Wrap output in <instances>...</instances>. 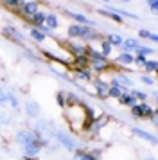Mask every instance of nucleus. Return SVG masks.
Segmentation results:
<instances>
[{
  "label": "nucleus",
  "mask_w": 158,
  "mask_h": 160,
  "mask_svg": "<svg viewBox=\"0 0 158 160\" xmlns=\"http://www.w3.org/2000/svg\"><path fill=\"white\" fill-rule=\"evenodd\" d=\"M149 8H151V11H153V13H156V9H158V2H156V0H151V2H149Z\"/></svg>",
  "instance_id": "obj_35"
},
{
  "label": "nucleus",
  "mask_w": 158,
  "mask_h": 160,
  "mask_svg": "<svg viewBox=\"0 0 158 160\" xmlns=\"http://www.w3.org/2000/svg\"><path fill=\"white\" fill-rule=\"evenodd\" d=\"M110 52H111V45L108 43L106 40H101V54H102L104 58H108Z\"/></svg>",
  "instance_id": "obj_22"
},
{
  "label": "nucleus",
  "mask_w": 158,
  "mask_h": 160,
  "mask_svg": "<svg viewBox=\"0 0 158 160\" xmlns=\"http://www.w3.org/2000/svg\"><path fill=\"white\" fill-rule=\"evenodd\" d=\"M122 95V88L119 87H110V90H108V97H115V99H119Z\"/></svg>",
  "instance_id": "obj_26"
},
{
  "label": "nucleus",
  "mask_w": 158,
  "mask_h": 160,
  "mask_svg": "<svg viewBox=\"0 0 158 160\" xmlns=\"http://www.w3.org/2000/svg\"><path fill=\"white\" fill-rule=\"evenodd\" d=\"M129 94H131L133 97H135V101L138 99V101H142V102H144L146 99H147V94H144V92H138V90H131Z\"/></svg>",
  "instance_id": "obj_28"
},
{
  "label": "nucleus",
  "mask_w": 158,
  "mask_h": 160,
  "mask_svg": "<svg viewBox=\"0 0 158 160\" xmlns=\"http://www.w3.org/2000/svg\"><path fill=\"white\" fill-rule=\"evenodd\" d=\"M16 142H18V146L23 149L25 157H29V158L36 157L38 153L42 151V142H40V138H38V135H36L34 131H31V130L18 131V133H16Z\"/></svg>",
  "instance_id": "obj_1"
},
{
  "label": "nucleus",
  "mask_w": 158,
  "mask_h": 160,
  "mask_svg": "<svg viewBox=\"0 0 158 160\" xmlns=\"http://www.w3.org/2000/svg\"><path fill=\"white\" fill-rule=\"evenodd\" d=\"M106 42L111 45V47H121L122 42H124V38H122L121 34H115V32H111V34H108Z\"/></svg>",
  "instance_id": "obj_14"
},
{
  "label": "nucleus",
  "mask_w": 158,
  "mask_h": 160,
  "mask_svg": "<svg viewBox=\"0 0 158 160\" xmlns=\"http://www.w3.org/2000/svg\"><path fill=\"white\" fill-rule=\"evenodd\" d=\"M43 25H45V27H47V29H56L57 25H59V22H57V16L56 15H47L45 16V23H43Z\"/></svg>",
  "instance_id": "obj_15"
},
{
  "label": "nucleus",
  "mask_w": 158,
  "mask_h": 160,
  "mask_svg": "<svg viewBox=\"0 0 158 160\" xmlns=\"http://www.w3.org/2000/svg\"><path fill=\"white\" fill-rule=\"evenodd\" d=\"M155 49H151V47H144V45H138V49H136V54L138 56H144V58H147L149 54H153Z\"/></svg>",
  "instance_id": "obj_23"
},
{
  "label": "nucleus",
  "mask_w": 158,
  "mask_h": 160,
  "mask_svg": "<svg viewBox=\"0 0 158 160\" xmlns=\"http://www.w3.org/2000/svg\"><path fill=\"white\" fill-rule=\"evenodd\" d=\"M119 101L124 104V106H135L136 104V101H135V97L129 94V92H126V94H122L121 97H119Z\"/></svg>",
  "instance_id": "obj_17"
},
{
  "label": "nucleus",
  "mask_w": 158,
  "mask_h": 160,
  "mask_svg": "<svg viewBox=\"0 0 158 160\" xmlns=\"http://www.w3.org/2000/svg\"><path fill=\"white\" fill-rule=\"evenodd\" d=\"M90 61V67H92L93 70H97V72H104L110 68V61L108 58H101V59H88Z\"/></svg>",
  "instance_id": "obj_9"
},
{
  "label": "nucleus",
  "mask_w": 158,
  "mask_h": 160,
  "mask_svg": "<svg viewBox=\"0 0 158 160\" xmlns=\"http://www.w3.org/2000/svg\"><path fill=\"white\" fill-rule=\"evenodd\" d=\"M131 83L133 81L129 79L126 74H121V72H117L113 76V79H111V87H119V88H129L131 87Z\"/></svg>",
  "instance_id": "obj_7"
},
{
  "label": "nucleus",
  "mask_w": 158,
  "mask_h": 160,
  "mask_svg": "<svg viewBox=\"0 0 158 160\" xmlns=\"http://www.w3.org/2000/svg\"><path fill=\"white\" fill-rule=\"evenodd\" d=\"M140 81H142L144 85H155V79H153L151 76H146V74H144L142 78H140Z\"/></svg>",
  "instance_id": "obj_32"
},
{
  "label": "nucleus",
  "mask_w": 158,
  "mask_h": 160,
  "mask_svg": "<svg viewBox=\"0 0 158 160\" xmlns=\"http://www.w3.org/2000/svg\"><path fill=\"white\" fill-rule=\"evenodd\" d=\"M121 47L124 49V52L131 54L133 51H136V49H138V42H136V40H133V38H128V40H124V42H122Z\"/></svg>",
  "instance_id": "obj_12"
},
{
  "label": "nucleus",
  "mask_w": 158,
  "mask_h": 160,
  "mask_svg": "<svg viewBox=\"0 0 158 160\" xmlns=\"http://www.w3.org/2000/svg\"><path fill=\"white\" fill-rule=\"evenodd\" d=\"M93 87H95V92L99 97H108V90H110V85L106 81H101V79H95L93 81Z\"/></svg>",
  "instance_id": "obj_10"
},
{
  "label": "nucleus",
  "mask_w": 158,
  "mask_h": 160,
  "mask_svg": "<svg viewBox=\"0 0 158 160\" xmlns=\"http://www.w3.org/2000/svg\"><path fill=\"white\" fill-rule=\"evenodd\" d=\"M68 15L72 16V18H74V20H76V22H79V23H88V25H90V20H88V18H86L85 15H79V13H68Z\"/></svg>",
  "instance_id": "obj_25"
},
{
  "label": "nucleus",
  "mask_w": 158,
  "mask_h": 160,
  "mask_svg": "<svg viewBox=\"0 0 158 160\" xmlns=\"http://www.w3.org/2000/svg\"><path fill=\"white\" fill-rule=\"evenodd\" d=\"M117 63L121 65H131L133 63V54H128V52H122L117 56Z\"/></svg>",
  "instance_id": "obj_19"
},
{
  "label": "nucleus",
  "mask_w": 158,
  "mask_h": 160,
  "mask_svg": "<svg viewBox=\"0 0 158 160\" xmlns=\"http://www.w3.org/2000/svg\"><path fill=\"white\" fill-rule=\"evenodd\" d=\"M38 11H40L38 9V2H18V13L27 16V18H31Z\"/></svg>",
  "instance_id": "obj_5"
},
{
  "label": "nucleus",
  "mask_w": 158,
  "mask_h": 160,
  "mask_svg": "<svg viewBox=\"0 0 158 160\" xmlns=\"http://www.w3.org/2000/svg\"><path fill=\"white\" fill-rule=\"evenodd\" d=\"M65 99H67V94H65V92H59V94H57V104L65 106Z\"/></svg>",
  "instance_id": "obj_33"
},
{
  "label": "nucleus",
  "mask_w": 158,
  "mask_h": 160,
  "mask_svg": "<svg viewBox=\"0 0 158 160\" xmlns=\"http://www.w3.org/2000/svg\"><path fill=\"white\" fill-rule=\"evenodd\" d=\"M65 104H68V106H77V104H81V99H79L77 94H67Z\"/></svg>",
  "instance_id": "obj_20"
},
{
  "label": "nucleus",
  "mask_w": 158,
  "mask_h": 160,
  "mask_svg": "<svg viewBox=\"0 0 158 160\" xmlns=\"http://www.w3.org/2000/svg\"><path fill=\"white\" fill-rule=\"evenodd\" d=\"M76 74H77V78H81V79H86V81L92 79V74H90V70H76Z\"/></svg>",
  "instance_id": "obj_29"
},
{
  "label": "nucleus",
  "mask_w": 158,
  "mask_h": 160,
  "mask_svg": "<svg viewBox=\"0 0 158 160\" xmlns=\"http://www.w3.org/2000/svg\"><path fill=\"white\" fill-rule=\"evenodd\" d=\"M74 160H97V157H93L90 153H77L74 157Z\"/></svg>",
  "instance_id": "obj_27"
},
{
  "label": "nucleus",
  "mask_w": 158,
  "mask_h": 160,
  "mask_svg": "<svg viewBox=\"0 0 158 160\" xmlns=\"http://www.w3.org/2000/svg\"><path fill=\"white\" fill-rule=\"evenodd\" d=\"M25 112H27V115L31 117V119H38L42 108H40V104H38L34 99H29V101L25 102Z\"/></svg>",
  "instance_id": "obj_8"
},
{
  "label": "nucleus",
  "mask_w": 158,
  "mask_h": 160,
  "mask_svg": "<svg viewBox=\"0 0 158 160\" xmlns=\"http://www.w3.org/2000/svg\"><path fill=\"white\" fill-rule=\"evenodd\" d=\"M68 36L70 38H95L97 34L93 32L90 25H70L68 27Z\"/></svg>",
  "instance_id": "obj_3"
},
{
  "label": "nucleus",
  "mask_w": 158,
  "mask_h": 160,
  "mask_svg": "<svg viewBox=\"0 0 158 160\" xmlns=\"http://www.w3.org/2000/svg\"><path fill=\"white\" fill-rule=\"evenodd\" d=\"M138 36L144 38V40H149V42H153V43H156V42H158L156 34H155V32H149L147 29H140V31H138Z\"/></svg>",
  "instance_id": "obj_18"
},
{
  "label": "nucleus",
  "mask_w": 158,
  "mask_h": 160,
  "mask_svg": "<svg viewBox=\"0 0 158 160\" xmlns=\"http://www.w3.org/2000/svg\"><path fill=\"white\" fill-rule=\"evenodd\" d=\"M7 95H9V90L4 87H0V102L2 104H7Z\"/></svg>",
  "instance_id": "obj_30"
},
{
  "label": "nucleus",
  "mask_w": 158,
  "mask_h": 160,
  "mask_svg": "<svg viewBox=\"0 0 158 160\" xmlns=\"http://www.w3.org/2000/svg\"><path fill=\"white\" fill-rule=\"evenodd\" d=\"M131 113L136 119H149L151 113H153V108H151L149 104H146V102H140V104L131 106Z\"/></svg>",
  "instance_id": "obj_4"
},
{
  "label": "nucleus",
  "mask_w": 158,
  "mask_h": 160,
  "mask_svg": "<svg viewBox=\"0 0 158 160\" xmlns=\"http://www.w3.org/2000/svg\"><path fill=\"white\" fill-rule=\"evenodd\" d=\"M45 16H47V15H45L43 11H38V13H34V15L29 18V22L32 23L34 27H40V25H43V23H45Z\"/></svg>",
  "instance_id": "obj_13"
},
{
  "label": "nucleus",
  "mask_w": 158,
  "mask_h": 160,
  "mask_svg": "<svg viewBox=\"0 0 158 160\" xmlns=\"http://www.w3.org/2000/svg\"><path fill=\"white\" fill-rule=\"evenodd\" d=\"M9 122H11V117L7 115V113H4V112H0V128L2 126H7Z\"/></svg>",
  "instance_id": "obj_31"
},
{
  "label": "nucleus",
  "mask_w": 158,
  "mask_h": 160,
  "mask_svg": "<svg viewBox=\"0 0 158 160\" xmlns=\"http://www.w3.org/2000/svg\"><path fill=\"white\" fill-rule=\"evenodd\" d=\"M101 15H104V16H108V18H111V20H115V22H119L121 23L122 22V18L119 15H117V13H115V9H108V8H102L99 11Z\"/></svg>",
  "instance_id": "obj_16"
},
{
  "label": "nucleus",
  "mask_w": 158,
  "mask_h": 160,
  "mask_svg": "<svg viewBox=\"0 0 158 160\" xmlns=\"http://www.w3.org/2000/svg\"><path fill=\"white\" fill-rule=\"evenodd\" d=\"M133 133H135L136 137H140V138H144V140H147V142H151V144H155L156 142V137L155 135H151V133H147V131H144V130H140V128H133Z\"/></svg>",
  "instance_id": "obj_11"
},
{
  "label": "nucleus",
  "mask_w": 158,
  "mask_h": 160,
  "mask_svg": "<svg viewBox=\"0 0 158 160\" xmlns=\"http://www.w3.org/2000/svg\"><path fill=\"white\" fill-rule=\"evenodd\" d=\"M2 32H4L7 38H11L13 42H16V43H23V40H25V38H23V34H22V32L16 29L14 25H6Z\"/></svg>",
  "instance_id": "obj_6"
},
{
  "label": "nucleus",
  "mask_w": 158,
  "mask_h": 160,
  "mask_svg": "<svg viewBox=\"0 0 158 160\" xmlns=\"http://www.w3.org/2000/svg\"><path fill=\"white\" fill-rule=\"evenodd\" d=\"M156 67H158V63L155 59H146V63L142 65V68H146V72H155Z\"/></svg>",
  "instance_id": "obj_21"
},
{
  "label": "nucleus",
  "mask_w": 158,
  "mask_h": 160,
  "mask_svg": "<svg viewBox=\"0 0 158 160\" xmlns=\"http://www.w3.org/2000/svg\"><path fill=\"white\" fill-rule=\"evenodd\" d=\"M146 160H155V158H146Z\"/></svg>",
  "instance_id": "obj_36"
},
{
  "label": "nucleus",
  "mask_w": 158,
  "mask_h": 160,
  "mask_svg": "<svg viewBox=\"0 0 158 160\" xmlns=\"http://www.w3.org/2000/svg\"><path fill=\"white\" fill-rule=\"evenodd\" d=\"M146 59L147 58H144V56H136V58H133V63H136L138 67H142L144 63H146Z\"/></svg>",
  "instance_id": "obj_34"
},
{
  "label": "nucleus",
  "mask_w": 158,
  "mask_h": 160,
  "mask_svg": "<svg viewBox=\"0 0 158 160\" xmlns=\"http://www.w3.org/2000/svg\"><path fill=\"white\" fill-rule=\"evenodd\" d=\"M54 138H56L57 144L63 146L65 149H68V151H76V149H79V144L63 130H57L56 128V131H54Z\"/></svg>",
  "instance_id": "obj_2"
},
{
  "label": "nucleus",
  "mask_w": 158,
  "mask_h": 160,
  "mask_svg": "<svg viewBox=\"0 0 158 160\" xmlns=\"http://www.w3.org/2000/svg\"><path fill=\"white\" fill-rule=\"evenodd\" d=\"M29 34H31V38H34L36 42H43V40H45V34H43V32H40L36 27H31Z\"/></svg>",
  "instance_id": "obj_24"
}]
</instances>
